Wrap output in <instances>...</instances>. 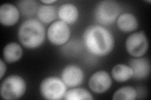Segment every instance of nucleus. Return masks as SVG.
Returning a JSON list of instances; mask_svg holds the SVG:
<instances>
[{
  "instance_id": "nucleus-1",
  "label": "nucleus",
  "mask_w": 151,
  "mask_h": 100,
  "mask_svg": "<svg viewBox=\"0 0 151 100\" xmlns=\"http://www.w3.org/2000/svg\"><path fill=\"white\" fill-rule=\"evenodd\" d=\"M83 40L88 50L98 56L109 54L115 44L112 33L100 25H92L87 28L84 33Z\"/></svg>"
},
{
  "instance_id": "nucleus-2",
  "label": "nucleus",
  "mask_w": 151,
  "mask_h": 100,
  "mask_svg": "<svg viewBox=\"0 0 151 100\" xmlns=\"http://www.w3.org/2000/svg\"><path fill=\"white\" fill-rule=\"evenodd\" d=\"M19 41L27 48L34 49L43 43L45 37L44 25L35 19H29L20 25L18 31Z\"/></svg>"
},
{
  "instance_id": "nucleus-3",
  "label": "nucleus",
  "mask_w": 151,
  "mask_h": 100,
  "mask_svg": "<svg viewBox=\"0 0 151 100\" xmlns=\"http://www.w3.org/2000/svg\"><path fill=\"white\" fill-rule=\"evenodd\" d=\"M120 6L117 2L106 0L99 3L94 11L96 21L103 25H110L120 15Z\"/></svg>"
},
{
  "instance_id": "nucleus-4",
  "label": "nucleus",
  "mask_w": 151,
  "mask_h": 100,
  "mask_svg": "<svg viewBox=\"0 0 151 100\" xmlns=\"http://www.w3.org/2000/svg\"><path fill=\"white\" fill-rule=\"evenodd\" d=\"M26 91V83L22 77L11 75L4 79L1 86V96L4 99L20 98Z\"/></svg>"
},
{
  "instance_id": "nucleus-5",
  "label": "nucleus",
  "mask_w": 151,
  "mask_h": 100,
  "mask_svg": "<svg viewBox=\"0 0 151 100\" xmlns=\"http://www.w3.org/2000/svg\"><path fill=\"white\" fill-rule=\"evenodd\" d=\"M40 89L42 96L44 99L59 100L64 98L67 91V87L60 78L50 77L42 81Z\"/></svg>"
},
{
  "instance_id": "nucleus-6",
  "label": "nucleus",
  "mask_w": 151,
  "mask_h": 100,
  "mask_svg": "<svg viewBox=\"0 0 151 100\" xmlns=\"http://www.w3.org/2000/svg\"><path fill=\"white\" fill-rule=\"evenodd\" d=\"M149 43L143 31L135 33L127 38L126 48L128 53L136 58L144 56L147 53Z\"/></svg>"
},
{
  "instance_id": "nucleus-7",
  "label": "nucleus",
  "mask_w": 151,
  "mask_h": 100,
  "mask_svg": "<svg viewBox=\"0 0 151 100\" xmlns=\"http://www.w3.org/2000/svg\"><path fill=\"white\" fill-rule=\"evenodd\" d=\"M70 36V29L68 24L63 21H56L49 26L47 37L52 43L62 45L67 42Z\"/></svg>"
},
{
  "instance_id": "nucleus-8",
  "label": "nucleus",
  "mask_w": 151,
  "mask_h": 100,
  "mask_svg": "<svg viewBox=\"0 0 151 100\" xmlns=\"http://www.w3.org/2000/svg\"><path fill=\"white\" fill-rule=\"evenodd\" d=\"M112 83L110 74L105 71H99L94 73L89 81V87L96 93H102L109 89Z\"/></svg>"
},
{
  "instance_id": "nucleus-9",
  "label": "nucleus",
  "mask_w": 151,
  "mask_h": 100,
  "mask_svg": "<svg viewBox=\"0 0 151 100\" xmlns=\"http://www.w3.org/2000/svg\"><path fill=\"white\" fill-rule=\"evenodd\" d=\"M84 74L82 70L75 65L66 66L62 72V80L69 87H76L83 83Z\"/></svg>"
},
{
  "instance_id": "nucleus-10",
  "label": "nucleus",
  "mask_w": 151,
  "mask_h": 100,
  "mask_svg": "<svg viewBox=\"0 0 151 100\" xmlns=\"http://www.w3.org/2000/svg\"><path fill=\"white\" fill-rule=\"evenodd\" d=\"M20 18L18 9L12 4L5 3L0 8V21L6 26H11L16 24Z\"/></svg>"
},
{
  "instance_id": "nucleus-11",
  "label": "nucleus",
  "mask_w": 151,
  "mask_h": 100,
  "mask_svg": "<svg viewBox=\"0 0 151 100\" xmlns=\"http://www.w3.org/2000/svg\"><path fill=\"white\" fill-rule=\"evenodd\" d=\"M130 67L133 71L132 78L142 79L147 78L150 73V63L145 58L132 59L129 62Z\"/></svg>"
},
{
  "instance_id": "nucleus-12",
  "label": "nucleus",
  "mask_w": 151,
  "mask_h": 100,
  "mask_svg": "<svg viewBox=\"0 0 151 100\" xmlns=\"http://www.w3.org/2000/svg\"><path fill=\"white\" fill-rule=\"evenodd\" d=\"M58 16L61 21L67 24H72L77 21L79 12L77 7L73 4H63L58 10Z\"/></svg>"
},
{
  "instance_id": "nucleus-13",
  "label": "nucleus",
  "mask_w": 151,
  "mask_h": 100,
  "mask_svg": "<svg viewBox=\"0 0 151 100\" xmlns=\"http://www.w3.org/2000/svg\"><path fill=\"white\" fill-rule=\"evenodd\" d=\"M117 25L119 29L124 32L134 31L138 28V21L130 13H124L117 19Z\"/></svg>"
},
{
  "instance_id": "nucleus-14",
  "label": "nucleus",
  "mask_w": 151,
  "mask_h": 100,
  "mask_svg": "<svg viewBox=\"0 0 151 100\" xmlns=\"http://www.w3.org/2000/svg\"><path fill=\"white\" fill-rule=\"evenodd\" d=\"M23 51L20 45L17 43H9L4 47L3 58L8 63H12L21 58Z\"/></svg>"
},
{
  "instance_id": "nucleus-15",
  "label": "nucleus",
  "mask_w": 151,
  "mask_h": 100,
  "mask_svg": "<svg viewBox=\"0 0 151 100\" xmlns=\"http://www.w3.org/2000/svg\"><path fill=\"white\" fill-rule=\"evenodd\" d=\"M111 75L116 82H125L132 78L133 71L130 66L124 64H119L113 68Z\"/></svg>"
},
{
  "instance_id": "nucleus-16",
  "label": "nucleus",
  "mask_w": 151,
  "mask_h": 100,
  "mask_svg": "<svg viewBox=\"0 0 151 100\" xmlns=\"http://www.w3.org/2000/svg\"><path fill=\"white\" fill-rule=\"evenodd\" d=\"M37 16L41 22L45 24L50 23L56 18V9L52 5H41L38 9Z\"/></svg>"
},
{
  "instance_id": "nucleus-17",
  "label": "nucleus",
  "mask_w": 151,
  "mask_h": 100,
  "mask_svg": "<svg viewBox=\"0 0 151 100\" xmlns=\"http://www.w3.org/2000/svg\"><path fill=\"white\" fill-rule=\"evenodd\" d=\"M18 10L24 16H32L34 15L39 9L38 3L33 0H23L18 3Z\"/></svg>"
},
{
  "instance_id": "nucleus-18",
  "label": "nucleus",
  "mask_w": 151,
  "mask_h": 100,
  "mask_svg": "<svg viewBox=\"0 0 151 100\" xmlns=\"http://www.w3.org/2000/svg\"><path fill=\"white\" fill-rule=\"evenodd\" d=\"M64 99L65 100H84L93 99V97L87 89L83 88H74L66 91Z\"/></svg>"
},
{
  "instance_id": "nucleus-19",
  "label": "nucleus",
  "mask_w": 151,
  "mask_h": 100,
  "mask_svg": "<svg viewBox=\"0 0 151 100\" xmlns=\"http://www.w3.org/2000/svg\"><path fill=\"white\" fill-rule=\"evenodd\" d=\"M137 93L136 90L131 87H124L119 89L114 93L113 99H125V100H134L136 98Z\"/></svg>"
},
{
  "instance_id": "nucleus-20",
  "label": "nucleus",
  "mask_w": 151,
  "mask_h": 100,
  "mask_svg": "<svg viewBox=\"0 0 151 100\" xmlns=\"http://www.w3.org/2000/svg\"><path fill=\"white\" fill-rule=\"evenodd\" d=\"M0 68H1V74H0V78L2 79L4 73L6 72V66L2 60H0Z\"/></svg>"
},
{
  "instance_id": "nucleus-21",
  "label": "nucleus",
  "mask_w": 151,
  "mask_h": 100,
  "mask_svg": "<svg viewBox=\"0 0 151 100\" xmlns=\"http://www.w3.org/2000/svg\"><path fill=\"white\" fill-rule=\"evenodd\" d=\"M41 2L45 4H52L55 2H56V0H49V1H46L45 0V1H41Z\"/></svg>"
}]
</instances>
